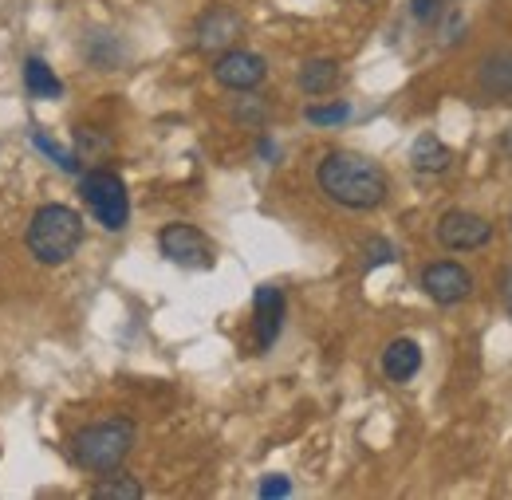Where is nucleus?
Segmentation results:
<instances>
[{"mask_svg":"<svg viewBox=\"0 0 512 500\" xmlns=\"http://www.w3.org/2000/svg\"><path fill=\"white\" fill-rule=\"evenodd\" d=\"M316 182L320 189L343 209H379L390 193L383 166L355 154V150H331L323 154L320 170H316Z\"/></svg>","mask_w":512,"mask_h":500,"instance_id":"f257e3e1","label":"nucleus"},{"mask_svg":"<svg viewBox=\"0 0 512 500\" xmlns=\"http://www.w3.org/2000/svg\"><path fill=\"white\" fill-rule=\"evenodd\" d=\"M28 252L40 260V264H48V268H60L67 264L79 245H83V217L71 209V205H60V201H52V205H40L36 213H32V221H28Z\"/></svg>","mask_w":512,"mask_h":500,"instance_id":"f03ea898","label":"nucleus"},{"mask_svg":"<svg viewBox=\"0 0 512 500\" xmlns=\"http://www.w3.org/2000/svg\"><path fill=\"white\" fill-rule=\"evenodd\" d=\"M134 449V422L130 418H107L95 426H83L71 438V457L87 473H115Z\"/></svg>","mask_w":512,"mask_h":500,"instance_id":"7ed1b4c3","label":"nucleus"},{"mask_svg":"<svg viewBox=\"0 0 512 500\" xmlns=\"http://www.w3.org/2000/svg\"><path fill=\"white\" fill-rule=\"evenodd\" d=\"M79 193H83L87 209L95 213V221H99L107 233H123V229H127L130 197L119 174H111V170H87V174L79 178Z\"/></svg>","mask_w":512,"mask_h":500,"instance_id":"20e7f679","label":"nucleus"},{"mask_svg":"<svg viewBox=\"0 0 512 500\" xmlns=\"http://www.w3.org/2000/svg\"><path fill=\"white\" fill-rule=\"evenodd\" d=\"M158 249L170 264L178 268H209L213 264V241L197 229V225H186V221H174L158 233Z\"/></svg>","mask_w":512,"mask_h":500,"instance_id":"39448f33","label":"nucleus"},{"mask_svg":"<svg viewBox=\"0 0 512 500\" xmlns=\"http://www.w3.org/2000/svg\"><path fill=\"white\" fill-rule=\"evenodd\" d=\"M493 241V225L481 213L469 209H449L438 221V245L449 252H473Z\"/></svg>","mask_w":512,"mask_h":500,"instance_id":"423d86ee","label":"nucleus"},{"mask_svg":"<svg viewBox=\"0 0 512 500\" xmlns=\"http://www.w3.org/2000/svg\"><path fill=\"white\" fill-rule=\"evenodd\" d=\"M268 75V63L256 52H245V48H225L217 60H213V79L229 91H256Z\"/></svg>","mask_w":512,"mask_h":500,"instance_id":"0eeeda50","label":"nucleus"},{"mask_svg":"<svg viewBox=\"0 0 512 500\" xmlns=\"http://www.w3.org/2000/svg\"><path fill=\"white\" fill-rule=\"evenodd\" d=\"M422 292L434 300V304H461L469 292H473V276L469 268L453 264V260H438V264H426L422 268Z\"/></svg>","mask_w":512,"mask_h":500,"instance_id":"6e6552de","label":"nucleus"},{"mask_svg":"<svg viewBox=\"0 0 512 500\" xmlns=\"http://www.w3.org/2000/svg\"><path fill=\"white\" fill-rule=\"evenodd\" d=\"M284 312H288V304H284V292H280V288H272V284L256 288V296H253V347H256V355H264V351L280 339Z\"/></svg>","mask_w":512,"mask_h":500,"instance_id":"1a4fd4ad","label":"nucleus"},{"mask_svg":"<svg viewBox=\"0 0 512 500\" xmlns=\"http://www.w3.org/2000/svg\"><path fill=\"white\" fill-rule=\"evenodd\" d=\"M193 36H197V48H201V52L221 56L225 48L237 44V36H241V16H237L233 8H225V4H217V8H209V12L197 16Z\"/></svg>","mask_w":512,"mask_h":500,"instance_id":"9d476101","label":"nucleus"},{"mask_svg":"<svg viewBox=\"0 0 512 500\" xmlns=\"http://www.w3.org/2000/svg\"><path fill=\"white\" fill-rule=\"evenodd\" d=\"M477 91L493 103H512V48H493L477 63Z\"/></svg>","mask_w":512,"mask_h":500,"instance_id":"9b49d317","label":"nucleus"},{"mask_svg":"<svg viewBox=\"0 0 512 500\" xmlns=\"http://www.w3.org/2000/svg\"><path fill=\"white\" fill-rule=\"evenodd\" d=\"M422 371V347L414 339H394L383 351V375L390 382H410Z\"/></svg>","mask_w":512,"mask_h":500,"instance_id":"f8f14e48","label":"nucleus"},{"mask_svg":"<svg viewBox=\"0 0 512 500\" xmlns=\"http://www.w3.org/2000/svg\"><path fill=\"white\" fill-rule=\"evenodd\" d=\"M449 162H453V154H449V146L438 134H418V138H414V146H410V166H414L418 174H446Z\"/></svg>","mask_w":512,"mask_h":500,"instance_id":"ddd939ff","label":"nucleus"},{"mask_svg":"<svg viewBox=\"0 0 512 500\" xmlns=\"http://www.w3.org/2000/svg\"><path fill=\"white\" fill-rule=\"evenodd\" d=\"M24 87H28L32 99H64V83H60V75L40 60V56H32V60L24 63Z\"/></svg>","mask_w":512,"mask_h":500,"instance_id":"4468645a","label":"nucleus"},{"mask_svg":"<svg viewBox=\"0 0 512 500\" xmlns=\"http://www.w3.org/2000/svg\"><path fill=\"white\" fill-rule=\"evenodd\" d=\"M300 91L304 95H327L335 83H339V63L335 60H308L296 75Z\"/></svg>","mask_w":512,"mask_h":500,"instance_id":"2eb2a0df","label":"nucleus"},{"mask_svg":"<svg viewBox=\"0 0 512 500\" xmlns=\"http://www.w3.org/2000/svg\"><path fill=\"white\" fill-rule=\"evenodd\" d=\"M91 497L95 500H142V485L127 477V473H103V481L91 489Z\"/></svg>","mask_w":512,"mask_h":500,"instance_id":"dca6fc26","label":"nucleus"},{"mask_svg":"<svg viewBox=\"0 0 512 500\" xmlns=\"http://www.w3.org/2000/svg\"><path fill=\"white\" fill-rule=\"evenodd\" d=\"M32 146H36L40 154H48V158H52L60 170H67V174H79V158H75V154H67L64 146H60V142H52L48 134H40V130H36V134H32Z\"/></svg>","mask_w":512,"mask_h":500,"instance_id":"f3484780","label":"nucleus"},{"mask_svg":"<svg viewBox=\"0 0 512 500\" xmlns=\"http://www.w3.org/2000/svg\"><path fill=\"white\" fill-rule=\"evenodd\" d=\"M304 119H308V123H316V126H339V123H347V119H351V107H347V103L308 107V111H304Z\"/></svg>","mask_w":512,"mask_h":500,"instance_id":"a211bd4d","label":"nucleus"},{"mask_svg":"<svg viewBox=\"0 0 512 500\" xmlns=\"http://www.w3.org/2000/svg\"><path fill=\"white\" fill-rule=\"evenodd\" d=\"M237 123L241 126H264L268 119V107H264V99H256V95H245V99H237Z\"/></svg>","mask_w":512,"mask_h":500,"instance_id":"6ab92c4d","label":"nucleus"},{"mask_svg":"<svg viewBox=\"0 0 512 500\" xmlns=\"http://www.w3.org/2000/svg\"><path fill=\"white\" fill-rule=\"evenodd\" d=\"M446 12V0H410V16L418 24H438Z\"/></svg>","mask_w":512,"mask_h":500,"instance_id":"aec40b11","label":"nucleus"},{"mask_svg":"<svg viewBox=\"0 0 512 500\" xmlns=\"http://www.w3.org/2000/svg\"><path fill=\"white\" fill-rule=\"evenodd\" d=\"M390 260H394V245H390V241H371V245H367V268L390 264Z\"/></svg>","mask_w":512,"mask_h":500,"instance_id":"412c9836","label":"nucleus"},{"mask_svg":"<svg viewBox=\"0 0 512 500\" xmlns=\"http://www.w3.org/2000/svg\"><path fill=\"white\" fill-rule=\"evenodd\" d=\"M288 493H292V485L284 477H264L260 481V497H288Z\"/></svg>","mask_w":512,"mask_h":500,"instance_id":"4be33fe9","label":"nucleus"},{"mask_svg":"<svg viewBox=\"0 0 512 500\" xmlns=\"http://www.w3.org/2000/svg\"><path fill=\"white\" fill-rule=\"evenodd\" d=\"M501 296H505V308H509V315H512V268L505 272V280H501Z\"/></svg>","mask_w":512,"mask_h":500,"instance_id":"5701e85b","label":"nucleus"},{"mask_svg":"<svg viewBox=\"0 0 512 500\" xmlns=\"http://www.w3.org/2000/svg\"><path fill=\"white\" fill-rule=\"evenodd\" d=\"M505 150H509V154H512V134H509V138H505Z\"/></svg>","mask_w":512,"mask_h":500,"instance_id":"b1692460","label":"nucleus"},{"mask_svg":"<svg viewBox=\"0 0 512 500\" xmlns=\"http://www.w3.org/2000/svg\"><path fill=\"white\" fill-rule=\"evenodd\" d=\"M509 229H512V221H509Z\"/></svg>","mask_w":512,"mask_h":500,"instance_id":"393cba45","label":"nucleus"}]
</instances>
